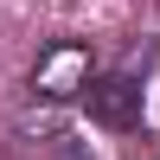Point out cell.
<instances>
[{"label":"cell","instance_id":"cell-2","mask_svg":"<svg viewBox=\"0 0 160 160\" xmlns=\"http://www.w3.org/2000/svg\"><path fill=\"white\" fill-rule=\"evenodd\" d=\"M83 102H90V122H102V128H135L141 122V83L135 77H90V90H83Z\"/></svg>","mask_w":160,"mask_h":160},{"label":"cell","instance_id":"cell-3","mask_svg":"<svg viewBox=\"0 0 160 160\" xmlns=\"http://www.w3.org/2000/svg\"><path fill=\"white\" fill-rule=\"evenodd\" d=\"M58 160H96V154H90V148H77V141H71V148H64Z\"/></svg>","mask_w":160,"mask_h":160},{"label":"cell","instance_id":"cell-1","mask_svg":"<svg viewBox=\"0 0 160 160\" xmlns=\"http://www.w3.org/2000/svg\"><path fill=\"white\" fill-rule=\"evenodd\" d=\"M32 90L51 96V102L83 96L90 90V45L83 38H51V45L38 51V64H32Z\"/></svg>","mask_w":160,"mask_h":160}]
</instances>
